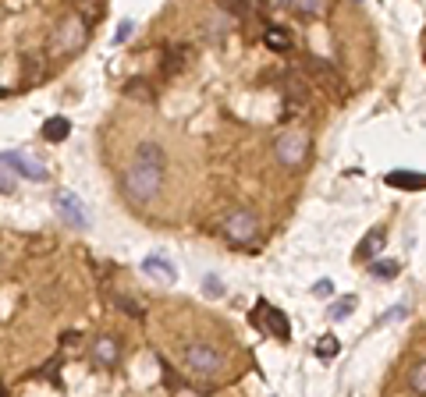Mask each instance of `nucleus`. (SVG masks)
Here are the masks:
<instances>
[{
  "instance_id": "nucleus-14",
  "label": "nucleus",
  "mask_w": 426,
  "mask_h": 397,
  "mask_svg": "<svg viewBox=\"0 0 426 397\" xmlns=\"http://www.w3.org/2000/svg\"><path fill=\"white\" fill-rule=\"evenodd\" d=\"M185 46H178V43H171L167 46V53H164V75H178L181 71V64H185Z\"/></svg>"
},
{
  "instance_id": "nucleus-18",
  "label": "nucleus",
  "mask_w": 426,
  "mask_h": 397,
  "mask_svg": "<svg viewBox=\"0 0 426 397\" xmlns=\"http://www.w3.org/2000/svg\"><path fill=\"white\" fill-rule=\"evenodd\" d=\"M398 270H401V266H398L394 259H387V263H373V266H369L373 277H398Z\"/></svg>"
},
{
  "instance_id": "nucleus-7",
  "label": "nucleus",
  "mask_w": 426,
  "mask_h": 397,
  "mask_svg": "<svg viewBox=\"0 0 426 397\" xmlns=\"http://www.w3.org/2000/svg\"><path fill=\"white\" fill-rule=\"evenodd\" d=\"M259 316H263V330L270 333V337H277V340H288L291 337V323H288V316L281 309L259 302Z\"/></svg>"
},
{
  "instance_id": "nucleus-12",
  "label": "nucleus",
  "mask_w": 426,
  "mask_h": 397,
  "mask_svg": "<svg viewBox=\"0 0 426 397\" xmlns=\"http://www.w3.org/2000/svg\"><path fill=\"white\" fill-rule=\"evenodd\" d=\"M142 273L146 277H156L160 284H174V266H167L160 256H146L142 259Z\"/></svg>"
},
{
  "instance_id": "nucleus-5",
  "label": "nucleus",
  "mask_w": 426,
  "mask_h": 397,
  "mask_svg": "<svg viewBox=\"0 0 426 397\" xmlns=\"http://www.w3.org/2000/svg\"><path fill=\"white\" fill-rule=\"evenodd\" d=\"M305 153H309V139H305L302 132H288V135H281V139L274 142V156H277V163H284L288 170L298 167V163L305 160Z\"/></svg>"
},
{
  "instance_id": "nucleus-2",
  "label": "nucleus",
  "mask_w": 426,
  "mask_h": 397,
  "mask_svg": "<svg viewBox=\"0 0 426 397\" xmlns=\"http://www.w3.org/2000/svg\"><path fill=\"white\" fill-rule=\"evenodd\" d=\"M221 235L231 245H252L259 238V216L252 209H231L221 223Z\"/></svg>"
},
{
  "instance_id": "nucleus-15",
  "label": "nucleus",
  "mask_w": 426,
  "mask_h": 397,
  "mask_svg": "<svg viewBox=\"0 0 426 397\" xmlns=\"http://www.w3.org/2000/svg\"><path fill=\"white\" fill-rule=\"evenodd\" d=\"M338 351H341V344H338V337H334V333H327V337H320V340H316V358L331 362Z\"/></svg>"
},
{
  "instance_id": "nucleus-11",
  "label": "nucleus",
  "mask_w": 426,
  "mask_h": 397,
  "mask_svg": "<svg viewBox=\"0 0 426 397\" xmlns=\"http://www.w3.org/2000/svg\"><path fill=\"white\" fill-rule=\"evenodd\" d=\"M68 135H71V121L61 118V113H57V118H46V121H43V139H46V142L57 146V142H64Z\"/></svg>"
},
{
  "instance_id": "nucleus-8",
  "label": "nucleus",
  "mask_w": 426,
  "mask_h": 397,
  "mask_svg": "<svg viewBox=\"0 0 426 397\" xmlns=\"http://www.w3.org/2000/svg\"><path fill=\"white\" fill-rule=\"evenodd\" d=\"M384 242H387V231H384V227H373V231L355 245V259L359 263H373V259H377V252L384 249Z\"/></svg>"
},
{
  "instance_id": "nucleus-17",
  "label": "nucleus",
  "mask_w": 426,
  "mask_h": 397,
  "mask_svg": "<svg viewBox=\"0 0 426 397\" xmlns=\"http://www.w3.org/2000/svg\"><path fill=\"white\" fill-rule=\"evenodd\" d=\"M352 309H355V295H345V298H338V302L327 309V316H331V319H348Z\"/></svg>"
},
{
  "instance_id": "nucleus-23",
  "label": "nucleus",
  "mask_w": 426,
  "mask_h": 397,
  "mask_svg": "<svg viewBox=\"0 0 426 397\" xmlns=\"http://www.w3.org/2000/svg\"><path fill=\"white\" fill-rule=\"evenodd\" d=\"M206 295H217V298H221V295H224V288H221V284L213 280V277H206Z\"/></svg>"
},
{
  "instance_id": "nucleus-24",
  "label": "nucleus",
  "mask_w": 426,
  "mask_h": 397,
  "mask_svg": "<svg viewBox=\"0 0 426 397\" xmlns=\"http://www.w3.org/2000/svg\"><path fill=\"white\" fill-rule=\"evenodd\" d=\"M302 11H305V15H316V11H320V0H305Z\"/></svg>"
},
{
  "instance_id": "nucleus-3",
  "label": "nucleus",
  "mask_w": 426,
  "mask_h": 397,
  "mask_svg": "<svg viewBox=\"0 0 426 397\" xmlns=\"http://www.w3.org/2000/svg\"><path fill=\"white\" fill-rule=\"evenodd\" d=\"M185 365L195 372V376H217L224 369V355L209 344V340H192L185 348Z\"/></svg>"
},
{
  "instance_id": "nucleus-21",
  "label": "nucleus",
  "mask_w": 426,
  "mask_h": 397,
  "mask_svg": "<svg viewBox=\"0 0 426 397\" xmlns=\"http://www.w3.org/2000/svg\"><path fill=\"white\" fill-rule=\"evenodd\" d=\"M0 192H4V195H15V181L8 178V170H0Z\"/></svg>"
},
{
  "instance_id": "nucleus-10",
  "label": "nucleus",
  "mask_w": 426,
  "mask_h": 397,
  "mask_svg": "<svg viewBox=\"0 0 426 397\" xmlns=\"http://www.w3.org/2000/svg\"><path fill=\"white\" fill-rule=\"evenodd\" d=\"M118 355H121V344H118L114 337H99L96 344H92V358H96L99 365H106V369L118 365Z\"/></svg>"
},
{
  "instance_id": "nucleus-19",
  "label": "nucleus",
  "mask_w": 426,
  "mask_h": 397,
  "mask_svg": "<svg viewBox=\"0 0 426 397\" xmlns=\"http://www.w3.org/2000/svg\"><path fill=\"white\" fill-rule=\"evenodd\" d=\"M312 295H316V298H331V295H334V284H331V280H316V284H312Z\"/></svg>"
},
{
  "instance_id": "nucleus-13",
  "label": "nucleus",
  "mask_w": 426,
  "mask_h": 397,
  "mask_svg": "<svg viewBox=\"0 0 426 397\" xmlns=\"http://www.w3.org/2000/svg\"><path fill=\"white\" fill-rule=\"evenodd\" d=\"M263 43L270 50H277V53H284V50H291V32L284 25H270V29H266V36H263Z\"/></svg>"
},
{
  "instance_id": "nucleus-20",
  "label": "nucleus",
  "mask_w": 426,
  "mask_h": 397,
  "mask_svg": "<svg viewBox=\"0 0 426 397\" xmlns=\"http://www.w3.org/2000/svg\"><path fill=\"white\" fill-rule=\"evenodd\" d=\"M405 312H408L405 305H394V309H387V312H384V319H380V323H398Z\"/></svg>"
},
{
  "instance_id": "nucleus-22",
  "label": "nucleus",
  "mask_w": 426,
  "mask_h": 397,
  "mask_svg": "<svg viewBox=\"0 0 426 397\" xmlns=\"http://www.w3.org/2000/svg\"><path fill=\"white\" fill-rule=\"evenodd\" d=\"M128 36H132V22H121V25H118V32H114V43H125Z\"/></svg>"
},
{
  "instance_id": "nucleus-9",
  "label": "nucleus",
  "mask_w": 426,
  "mask_h": 397,
  "mask_svg": "<svg viewBox=\"0 0 426 397\" xmlns=\"http://www.w3.org/2000/svg\"><path fill=\"white\" fill-rule=\"evenodd\" d=\"M387 185L405 188V192H426V174H415V170H391Z\"/></svg>"
},
{
  "instance_id": "nucleus-1",
  "label": "nucleus",
  "mask_w": 426,
  "mask_h": 397,
  "mask_svg": "<svg viewBox=\"0 0 426 397\" xmlns=\"http://www.w3.org/2000/svg\"><path fill=\"white\" fill-rule=\"evenodd\" d=\"M164 163H167V153L160 142H139L135 146V156L125 170V178H121V192L125 199H132L135 206H149L160 188H164Z\"/></svg>"
},
{
  "instance_id": "nucleus-4",
  "label": "nucleus",
  "mask_w": 426,
  "mask_h": 397,
  "mask_svg": "<svg viewBox=\"0 0 426 397\" xmlns=\"http://www.w3.org/2000/svg\"><path fill=\"white\" fill-rule=\"evenodd\" d=\"M53 209H57V216H61L64 223L78 227V231H85V227L92 223V220H89V213L82 209L78 195H75V192H68V188H61V192H53Z\"/></svg>"
},
{
  "instance_id": "nucleus-16",
  "label": "nucleus",
  "mask_w": 426,
  "mask_h": 397,
  "mask_svg": "<svg viewBox=\"0 0 426 397\" xmlns=\"http://www.w3.org/2000/svg\"><path fill=\"white\" fill-rule=\"evenodd\" d=\"M408 386H412L415 393H422V397H426V358H422V362H415V365L408 369Z\"/></svg>"
},
{
  "instance_id": "nucleus-6",
  "label": "nucleus",
  "mask_w": 426,
  "mask_h": 397,
  "mask_svg": "<svg viewBox=\"0 0 426 397\" xmlns=\"http://www.w3.org/2000/svg\"><path fill=\"white\" fill-rule=\"evenodd\" d=\"M0 167H11L15 174H22V178H29V181H46V178H50V170H46L39 160L25 156V153H0Z\"/></svg>"
}]
</instances>
